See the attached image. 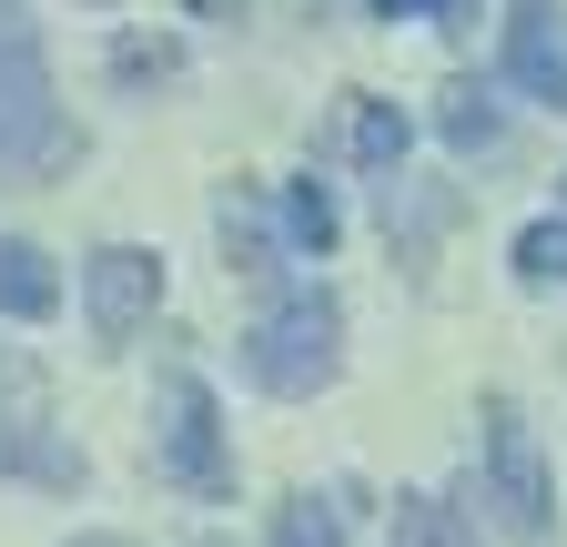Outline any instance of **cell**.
<instances>
[{"instance_id":"obj_1","label":"cell","mask_w":567,"mask_h":547,"mask_svg":"<svg viewBox=\"0 0 567 547\" xmlns=\"http://www.w3.org/2000/svg\"><path fill=\"white\" fill-rule=\"evenodd\" d=\"M71 163V122L51 102V61L21 0H0V183H31Z\"/></svg>"},{"instance_id":"obj_2","label":"cell","mask_w":567,"mask_h":547,"mask_svg":"<svg viewBox=\"0 0 567 547\" xmlns=\"http://www.w3.org/2000/svg\"><path fill=\"white\" fill-rule=\"evenodd\" d=\"M334 334H344L334 295H284V305L244 334V375H254L264 395H315V385H334Z\"/></svg>"},{"instance_id":"obj_3","label":"cell","mask_w":567,"mask_h":547,"mask_svg":"<svg viewBox=\"0 0 567 547\" xmlns=\"http://www.w3.org/2000/svg\"><path fill=\"white\" fill-rule=\"evenodd\" d=\"M486 487H496V517H507V537L547 547L557 537V487H547V456H537V426L517 416V395H486Z\"/></svg>"},{"instance_id":"obj_4","label":"cell","mask_w":567,"mask_h":547,"mask_svg":"<svg viewBox=\"0 0 567 547\" xmlns=\"http://www.w3.org/2000/svg\"><path fill=\"white\" fill-rule=\"evenodd\" d=\"M163 466L193 497H234V436L203 375H163Z\"/></svg>"},{"instance_id":"obj_5","label":"cell","mask_w":567,"mask_h":547,"mask_svg":"<svg viewBox=\"0 0 567 547\" xmlns=\"http://www.w3.org/2000/svg\"><path fill=\"white\" fill-rule=\"evenodd\" d=\"M82 295H92V334H102V345H132V334L153 324V305H163V254H142V244L92 254Z\"/></svg>"},{"instance_id":"obj_6","label":"cell","mask_w":567,"mask_h":547,"mask_svg":"<svg viewBox=\"0 0 567 547\" xmlns=\"http://www.w3.org/2000/svg\"><path fill=\"white\" fill-rule=\"evenodd\" d=\"M507 82L537 102H567V11L557 0H507Z\"/></svg>"},{"instance_id":"obj_7","label":"cell","mask_w":567,"mask_h":547,"mask_svg":"<svg viewBox=\"0 0 567 547\" xmlns=\"http://www.w3.org/2000/svg\"><path fill=\"white\" fill-rule=\"evenodd\" d=\"M0 314H21V324L61 314V274H51L41 244H0Z\"/></svg>"},{"instance_id":"obj_8","label":"cell","mask_w":567,"mask_h":547,"mask_svg":"<svg viewBox=\"0 0 567 547\" xmlns=\"http://www.w3.org/2000/svg\"><path fill=\"white\" fill-rule=\"evenodd\" d=\"M344 102H354V112H344V153L365 163V173H395V163H405V143H415L405 112H395V102H365V92H344Z\"/></svg>"},{"instance_id":"obj_9","label":"cell","mask_w":567,"mask_h":547,"mask_svg":"<svg viewBox=\"0 0 567 547\" xmlns=\"http://www.w3.org/2000/svg\"><path fill=\"white\" fill-rule=\"evenodd\" d=\"M517 285H567V214H537L527 234H517Z\"/></svg>"},{"instance_id":"obj_10","label":"cell","mask_w":567,"mask_h":547,"mask_svg":"<svg viewBox=\"0 0 567 547\" xmlns=\"http://www.w3.org/2000/svg\"><path fill=\"white\" fill-rule=\"evenodd\" d=\"M284 234H295L305 254H334V234H344L334 193H324V183H295V193H284Z\"/></svg>"},{"instance_id":"obj_11","label":"cell","mask_w":567,"mask_h":547,"mask_svg":"<svg viewBox=\"0 0 567 547\" xmlns=\"http://www.w3.org/2000/svg\"><path fill=\"white\" fill-rule=\"evenodd\" d=\"M224 254H234V274H274V234L244 193H224Z\"/></svg>"},{"instance_id":"obj_12","label":"cell","mask_w":567,"mask_h":547,"mask_svg":"<svg viewBox=\"0 0 567 547\" xmlns=\"http://www.w3.org/2000/svg\"><path fill=\"white\" fill-rule=\"evenodd\" d=\"M436 132H446V143H456V153H486V143H496V102H486V92H446V112H436Z\"/></svg>"},{"instance_id":"obj_13","label":"cell","mask_w":567,"mask_h":547,"mask_svg":"<svg viewBox=\"0 0 567 547\" xmlns=\"http://www.w3.org/2000/svg\"><path fill=\"white\" fill-rule=\"evenodd\" d=\"M385 547H456V517H446L436 497H395V527H385Z\"/></svg>"},{"instance_id":"obj_14","label":"cell","mask_w":567,"mask_h":547,"mask_svg":"<svg viewBox=\"0 0 567 547\" xmlns=\"http://www.w3.org/2000/svg\"><path fill=\"white\" fill-rule=\"evenodd\" d=\"M274 547H344V517L324 497H295V507L274 517Z\"/></svg>"},{"instance_id":"obj_15","label":"cell","mask_w":567,"mask_h":547,"mask_svg":"<svg viewBox=\"0 0 567 547\" xmlns=\"http://www.w3.org/2000/svg\"><path fill=\"white\" fill-rule=\"evenodd\" d=\"M112 72L122 82H173L183 72V41H112Z\"/></svg>"},{"instance_id":"obj_16","label":"cell","mask_w":567,"mask_h":547,"mask_svg":"<svg viewBox=\"0 0 567 547\" xmlns=\"http://www.w3.org/2000/svg\"><path fill=\"white\" fill-rule=\"evenodd\" d=\"M375 11H385V21H405V11H446V31H466L476 0H375Z\"/></svg>"},{"instance_id":"obj_17","label":"cell","mask_w":567,"mask_h":547,"mask_svg":"<svg viewBox=\"0 0 567 547\" xmlns=\"http://www.w3.org/2000/svg\"><path fill=\"white\" fill-rule=\"evenodd\" d=\"M193 11H203V21H244V0H193Z\"/></svg>"},{"instance_id":"obj_18","label":"cell","mask_w":567,"mask_h":547,"mask_svg":"<svg viewBox=\"0 0 567 547\" xmlns=\"http://www.w3.org/2000/svg\"><path fill=\"white\" fill-rule=\"evenodd\" d=\"M71 547H132V537H71Z\"/></svg>"},{"instance_id":"obj_19","label":"cell","mask_w":567,"mask_h":547,"mask_svg":"<svg viewBox=\"0 0 567 547\" xmlns=\"http://www.w3.org/2000/svg\"><path fill=\"white\" fill-rule=\"evenodd\" d=\"M193 547H234V537H193Z\"/></svg>"}]
</instances>
